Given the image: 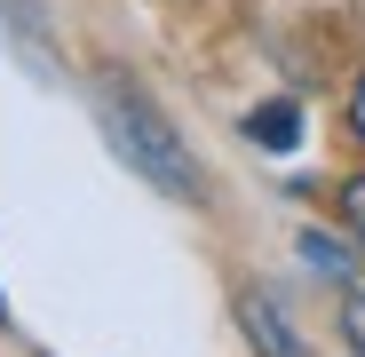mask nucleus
I'll return each instance as SVG.
<instances>
[{"instance_id": "1", "label": "nucleus", "mask_w": 365, "mask_h": 357, "mask_svg": "<svg viewBox=\"0 0 365 357\" xmlns=\"http://www.w3.org/2000/svg\"><path fill=\"white\" fill-rule=\"evenodd\" d=\"M96 119H103V143L128 159V175H143V183L167 191V199H199L191 151H182V135L167 128V111L135 80H96Z\"/></svg>"}, {"instance_id": "2", "label": "nucleus", "mask_w": 365, "mask_h": 357, "mask_svg": "<svg viewBox=\"0 0 365 357\" xmlns=\"http://www.w3.org/2000/svg\"><path fill=\"white\" fill-rule=\"evenodd\" d=\"M238 333L255 341V357H310V341L294 333V318L270 302V294H238Z\"/></svg>"}, {"instance_id": "3", "label": "nucleus", "mask_w": 365, "mask_h": 357, "mask_svg": "<svg viewBox=\"0 0 365 357\" xmlns=\"http://www.w3.org/2000/svg\"><path fill=\"white\" fill-rule=\"evenodd\" d=\"M247 143H262V151H294V143H302V111H294L286 95L255 103V111H247Z\"/></svg>"}, {"instance_id": "4", "label": "nucleus", "mask_w": 365, "mask_h": 357, "mask_svg": "<svg viewBox=\"0 0 365 357\" xmlns=\"http://www.w3.org/2000/svg\"><path fill=\"white\" fill-rule=\"evenodd\" d=\"M302 262H310L318 278H341V286H349V270H357V262H349V247H341L334 230H302Z\"/></svg>"}, {"instance_id": "5", "label": "nucleus", "mask_w": 365, "mask_h": 357, "mask_svg": "<svg viewBox=\"0 0 365 357\" xmlns=\"http://www.w3.org/2000/svg\"><path fill=\"white\" fill-rule=\"evenodd\" d=\"M341 333H349V349H365V286L341 294Z\"/></svg>"}, {"instance_id": "6", "label": "nucleus", "mask_w": 365, "mask_h": 357, "mask_svg": "<svg viewBox=\"0 0 365 357\" xmlns=\"http://www.w3.org/2000/svg\"><path fill=\"white\" fill-rule=\"evenodd\" d=\"M341 207H349V222H357V238H365V175H357L349 191H341Z\"/></svg>"}, {"instance_id": "7", "label": "nucleus", "mask_w": 365, "mask_h": 357, "mask_svg": "<svg viewBox=\"0 0 365 357\" xmlns=\"http://www.w3.org/2000/svg\"><path fill=\"white\" fill-rule=\"evenodd\" d=\"M349 128H357V135H365V80H357V88H349Z\"/></svg>"}, {"instance_id": "8", "label": "nucleus", "mask_w": 365, "mask_h": 357, "mask_svg": "<svg viewBox=\"0 0 365 357\" xmlns=\"http://www.w3.org/2000/svg\"><path fill=\"white\" fill-rule=\"evenodd\" d=\"M0 326H9V294H0Z\"/></svg>"}, {"instance_id": "9", "label": "nucleus", "mask_w": 365, "mask_h": 357, "mask_svg": "<svg viewBox=\"0 0 365 357\" xmlns=\"http://www.w3.org/2000/svg\"><path fill=\"white\" fill-rule=\"evenodd\" d=\"M357 357H365V349H357Z\"/></svg>"}]
</instances>
